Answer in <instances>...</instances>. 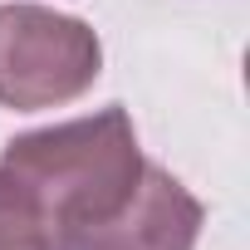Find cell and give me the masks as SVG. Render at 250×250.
<instances>
[{
	"label": "cell",
	"mask_w": 250,
	"mask_h": 250,
	"mask_svg": "<svg viewBox=\"0 0 250 250\" xmlns=\"http://www.w3.org/2000/svg\"><path fill=\"white\" fill-rule=\"evenodd\" d=\"M0 167L35 196L49 226V245L59 250L69 235L113 221L133 201L147 157L138 147V128L128 108L113 103L88 118L15 133L0 147Z\"/></svg>",
	"instance_id": "1"
},
{
	"label": "cell",
	"mask_w": 250,
	"mask_h": 250,
	"mask_svg": "<svg viewBox=\"0 0 250 250\" xmlns=\"http://www.w3.org/2000/svg\"><path fill=\"white\" fill-rule=\"evenodd\" d=\"M103 74V44L79 15L49 5H0V108L40 113L83 98Z\"/></svg>",
	"instance_id": "2"
},
{
	"label": "cell",
	"mask_w": 250,
	"mask_h": 250,
	"mask_svg": "<svg viewBox=\"0 0 250 250\" xmlns=\"http://www.w3.org/2000/svg\"><path fill=\"white\" fill-rule=\"evenodd\" d=\"M206 206L157 162H147L133 201L113 221L69 235L59 250H196Z\"/></svg>",
	"instance_id": "3"
},
{
	"label": "cell",
	"mask_w": 250,
	"mask_h": 250,
	"mask_svg": "<svg viewBox=\"0 0 250 250\" xmlns=\"http://www.w3.org/2000/svg\"><path fill=\"white\" fill-rule=\"evenodd\" d=\"M0 250H54L35 196L0 167Z\"/></svg>",
	"instance_id": "4"
}]
</instances>
